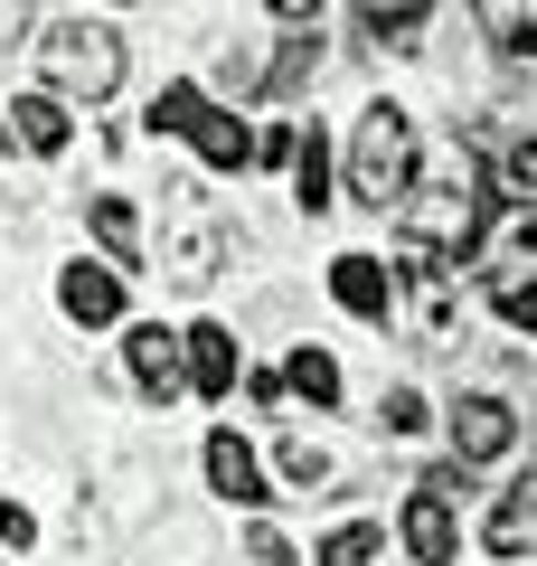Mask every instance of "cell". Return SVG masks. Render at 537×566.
Listing matches in <instances>:
<instances>
[{"instance_id":"cell-1","label":"cell","mask_w":537,"mask_h":566,"mask_svg":"<svg viewBox=\"0 0 537 566\" xmlns=\"http://www.w3.org/2000/svg\"><path fill=\"white\" fill-rule=\"evenodd\" d=\"M481 227H491V170H481V151H453V161L415 170V189H406V245L434 264H462L481 255Z\"/></svg>"},{"instance_id":"cell-2","label":"cell","mask_w":537,"mask_h":566,"mask_svg":"<svg viewBox=\"0 0 537 566\" xmlns=\"http://www.w3.org/2000/svg\"><path fill=\"white\" fill-rule=\"evenodd\" d=\"M424 151H415V114L406 104H368V114L349 123V199L358 208H406V189H415Z\"/></svg>"},{"instance_id":"cell-3","label":"cell","mask_w":537,"mask_h":566,"mask_svg":"<svg viewBox=\"0 0 537 566\" xmlns=\"http://www.w3.org/2000/svg\"><path fill=\"white\" fill-rule=\"evenodd\" d=\"M39 76H48V95H57V104H104L123 85V29H104V20L39 29Z\"/></svg>"},{"instance_id":"cell-4","label":"cell","mask_w":537,"mask_h":566,"mask_svg":"<svg viewBox=\"0 0 537 566\" xmlns=\"http://www.w3.org/2000/svg\"><path fill=\"white\" fill-rule=\"evenodd\" d=\"M462 472L472 463H443V472H424V482L406 491V557L415 566H453L462 557V501H472Z\"/></svg>"},{"instance_id":"cell-5","label":"cell","mask_w":537,"mask_h":566,"mask_svg":"<svg viewBox=\"0 0 537 566\" xmlns=\"http://www.w3.org/2000/svg\"><path fill=\"white\" fill-rule=\"evenodd\" d=\"M160 274L189 283V293L227 274V218H218L208 189H170V245H160Z\"/></svg>"},{"instance_id":"cell-6","label":"cell","mask_w":537,"mask_h":566,"mask_svg":"<svg viewBox=\"0 0 537 566\" xmlns=\"http://www.w3.org/2000/svg\"><path fill=\"white\" fill-rule=\"evenodd\" d=\"M179 368H189L199 397H236L245 349H236V331H227V322H189V331H179Z\"/></svg>"},{"instance_id":"cell-7","label":"cell","mask_w":537,"mask_h":566,"mask_svg":"<svg viewBox=\"0 0 537 566\" xmlns=\"http://www.w3.org/2000/svg\"><path fill=\"white\" fill-rule=\"evenodd\" d=\"M57 303H66V322H85V331H104V322H123V274L114 264H66L57 274Z\"/></svg>"},{"instance_id":"cell-8","label":"cell","mask_w":537,"mask_h":566,"mask_svg":"<svg viewBox=\"0 0 537 566\" xmlns=\"http://www.w3.org/2000/svg\"><path fill=\"white\" fill-rule=\"evenodd\" d=\"M509 444H518V416L499 397H462L453 406V453H462V463H499Z\"/></svg>"},{"instance_id":"cell-9","label":"cell","mask_w":537,"mask_h":566,"mask_svg":"<svg viewBox=\"0 0 537 566\" xmlns=\"http://www.w3.org/2000/svg\"><path fill=\"white\" fill-rule=\"evenodd\" d=\"M123 368H133L141 397H179V387H189V368H179V331H160V322H141L133 340H123Z\"/></svg>"},{"instance_id":"cell-10","label":"cell","mask_w":537,"mask_h":566,"mask_svg":"<svg viewBox=\"0 0 537 566\" xmlns=\"http://www.w3.org/2000/svg\"><path fill=\"white\" fill-rule=\"evenodd\" d=\"M481 538H491L499 557H528V547H537V472H518V482L481 510Z\"/></svg>"},{"instance_id":"cell-11","label":"cell","mask_w":537,"mask_h":566,"mask_svg":"<svg viewBox=\"0 0 537 566\" xmlns=\"http://www.w3.org/2000/svg\"><path fill=\"white\" fill-rule=\"evenodd\" d=\"M330 293H339V312H358V322H387V312H397V274H387L378 255H339Z\"/></svg>"},{"instance_id":"cell-12","label":"cell","mask_w":537,"mask_h":566,"mask_svg":"<svg viewBox=\"0 0 537 566\" xmlns=\"http://www.w3.org/2000/svg\"><path fill=\"white\" fill-rule=\"evenodd\" d=\"M424 20H434V0H358V39L387 48V57H415Z\"/></svg>"},{"instance_id":"cell-13","label":"cell","mask_w":537,"mask_h":566,"mask_svg":"<svg viewBox=\"0 0 537 566\" xmlns=\"http://www.w3.org/2000/svg\"><path fill=\"white\" fill-rule=\"evenodd\" d=\"M472 20L509 66H537V0H472Z\"/></svg>"},{"instance_id":"cell-14","label":"cell","mask_w":537,"mask_h":566,"mask_svg":"<svg viewBox=\"0 0 537 566\" xmlns=\"http://www.w3.org/2000/svg\"><path fill=\"white\" fill-rule=\"evenodd\" d=\"M406 303H415V331H424V340L453 331V274H443L434 255H415V245H406Z\"/></svg>"},{"instance_id":"cell-15","label":"cell","mask_w":537,"mask_h":566,"mask_svg":"<svg viewBox=\"0 0 537 566\" xmlns=\"http://www.w3.org/2000/svg\"><path fill=\"white\" fill-rule=\"evenodd\" d=\"M189 151H199L208 170H245V161H255V133H245L227 104H199V123H189Z\"/></svg>"},{"instance_id":"cell-16","label":"cell","mask_w":537,"mask_h":566,"mask_svg":"<svg viewBox=\"0 0 537 566\" xmlns=\"http://www.w3.org/2000/svg\"><path fill=\"white\" fill-rule=\"evenodd\" d=\"M208 491H218V501H236V510L264 501V463L236 444V434H208Z\"/></svg>"},{"instance_id":"cell-17","label":"cell","mask_w":537,"mask_h":566,"mask_svg":"<svg viewBox=\"0 0 537 566\" xmlns=\"http://www.w3.org/2000/svg\"><path fill=\"white\" fill-rule=\"evenodd\" d=\"M66 133H76V123H66L57 95H20V104H10V142H20V151H39V161H57Z\"/></svg>"},{"instance_id":"cell-18","label":"cell","mask_w":537,"mask_h":566,"mask_svg":"<svg viewBox=\"0 0 537 566\" xmlns=\"http://www.w3.org/2000/svg\"><path fill=\"white\" fill-rule=\"evenodd\" d=\"M312 76H320V29H302V39H283V57L255 76V95H302Z\"/></svg>"},{"instance_id":"cell-19","label":"cell","mask_w":537,"mask_h":566,"mask_svg":"<svg viewBox=\"0 0 537 566\" xmlns=\"http://www.w3.org/2000/svg\"><path fill=\"white\" fill-rule=\"evenodd\" d=\"M85 227L104 237V255H114V274H123V264H141V218H133L123 199H85Z\"/></svg>"},{"instance_id":"cell-20","label":"cell","mask_w":537,"mask_h":566,"mask_svg":"<svg viewBox=\"0 0 537 566\" xmlns=\"http://www.w3.org/2000/svg\"><path fill=\"white\" fill-rule=\"evenodd\" d=\"M283 387H293V397H312V406H339V359H330L320 340H302L293 368H283Z\"/></svg>"},{"instance_id":"cell-21","label":"cell","mask_w":537,"mask_h":566,"mask_svg":"<svg viewBox=\"0 0 537 566\" xmlns=\"http://www.w3.org/2000/svg\"><path fill=\"white\" fill-rule=\"evenodd\" d=\"M293 199H302V218H320L330 208V142H293Z\"/></svg>"},{"instance_id":"cell-22","label":"cell","mask_w":537,"mask_h":566,"mask_svg":"<svg viewBox=\"0 0 537 566\" xmlns=\"http://www.w3.org/2000/svg\"><path fill=\"white\" fill-rule=\"evenodd\" d=\"M378 547H387V528H378V520H349V528H330V538H320V557H312V566H368Z\"/></svg>"},{"instance_id":"cell-23","label":"cell","mask_w":537,"mask_h":566,"mask_svg":"<svg viewBox=\"0 0 537 566\" xmlns=\"http://www.w3.org/2000/svg\"><path fill=\"white\" fill-rule=\"evenodd\" d=\"M199 85H160V95H151V114H141V123H151V133H170V142H189V123H199Z\"/></svg>"},{"instance_id":"cell-24","label":"cell","mask_w":537,"mask_h":566,"mask_svg":"<svg viewBox=\"0 0 537 566\" xmlns=\"http://www.w3.org/2000/svg\"><path fill=\"white\" fill-rule=\"evenodd\" d=\"M283 482H302V491H320V482H330V453H320L312 434H283Z\"/></svg>"},{"instance_id":"cell-25","label":"cell","mask_w":537,"mask_h":566,"mask_svg":"<svg viewBox=\"0 0 537 566\" xmlns=\"http://www.w3.org/2000/svg\"><path fill=\"white\" fill-rule=\"evenodd\" d=\"M378 424H387V434H424V397H415V387H387V397H378Z\"/></svg>"},{"instance_id":"cell-26","label":"cell","mask_w":537,"mask_h":566,"mask_svg":"<svg viewBox=\"0 0 537 566\" xmlns=\"http://www.w3.org/2000/svg\"><path fill=\"white\" fill-rule=\"evenodd\" d=\"M499 322H509V331H537V283H499Z\"/></svg>"},{"instance_id":"cell-27","label":"cell","mask_w":537,"mask_h":566,"mask_svg":"<svg viewBox=\"0 0 537 566\" xmlns=\"http://www.w3.org/2000/svg\"><path fill=\"white\" fill-rule=\"evenodd\" d=\"M245 547H255V557H264V566H293V538H283V528H274V520H255V528H245Z\"/></svg>"},{"instance_id":"cell-28","label":"cell","mask_w":537,"mask_h":566,"mask_svg":"<svg viewBox=\"0 0 537 566\" xmlns=\"http://www.w3.org/2000/svg\"><path fill=\"white\" fill-rule=\"evenodd\" d=\"M29 538H39V520H29L20 501H0V547H29Z\"/></svg>"},{"instance_id":"cell-29","label":"cell","mask_w":537,"mask_h":566,"mask_svg":"<svg viewBox=\"0 0 537 566\" xmlns=\"http://www.w3.org/2000/svg\"><path fill=\"white\" fill-rule=\"evenodd\" d=\"M509 180H518V189H528V199H537V133H528V142H518V151H509Z\"/></svg>"},{"instance_id":"cell-30","label":"cell","mask_w":537,"mask_h":566,"mask_svg":"<svg viewBox=\"0 0 537 566\" xmlns=\"http://www.w3.org/2000/svg\"><path fill=\"white\" fill-rule=\"evenodd\" d=\"M264 10H274V20H293V29H312V20H320V0H264Z\"/></svg>"},{"instance_id":"cell-31","label":"cell","mask_w":537,"mask_h":566,"mask_svg":"<svg viewBox=\"0 0 537 566\" xmlns=\"http://www.w3.org/2000/svg\"><path fill=\"white\" fill-rule=\"evenodd\" d=\"M20 29H29V0H0V48L20 39Z\"/></svg>"},{"instance_id":"cell-32","label":"cell","mask_w":537,"mask_h":566,"mask_svg":"<svg viewBox=\"0 0 537 566\" xmlns=\"http://www.w3.org/2000/svg\"><path fill=\"white\" fill-rule=\"evenodd\" d=\"M509 245H518V255H537V208H528V218H509Z\"/></svg>"}]
</instances>
